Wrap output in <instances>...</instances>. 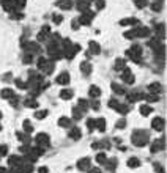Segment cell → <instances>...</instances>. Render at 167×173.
I'll return each instance as SVG.
<instances>
[{
	"label": "cell",
	"instance_id": "cell-1",
	"mask_svg": "<svg viewBox=\"0 0 167 173\" xmlns=\"http://www.w3.org/2000/svg\"><path fill=\"white\" fill-rule=\"evenodd\" d=\"M133 143L136 145V147H145V145L148 143V135L145 131H134L133 132Z\"/></svg>",
	"mask_w": 167,
	"mask_h": 173
},
{
	"label": "cell",
	"instance_id": "cell-2",
	"mask_svg": "<svg viewBox=\"0 0 167 173\" xmlns=\"http://www.w3.org/2000/svg\"><path fill=\"white\" fill-rule=\"evenodd\" d=\"M126 55L129 58H133L136 63H139V60H140V57H142V47L140 46H133L131 49L126 52Z\"/></svg>",
	"mask_w": 167,
	"mask_h": 173
},
{
	"label": "cell",
	"instance_id": "cell-3",
	"mask_svg": "<svg viewBox=\"0 0 167 173\" xmlns=\"http://www.w3.org/2000/svg\"><path fill=\"white\" fill-rule=\"evenodd\" d=\"M36 143H38V147H41V148L49 147V143H51L49 135L48 134H38V135H36Z\"/></svg>",
	"mask_w": 167,
	"mask_h": 173
},
{
	"label": "cell",
	"instance_id": "cell-4",
	"mask_svg": "<svg viewBox=\"0 0 167 173\" xmlns=\"http://www.w3.org/2000/svg\"><path fill=\"white\" fill-rule=\"evenodd\" d=\"M122 79H123V82L125 84H134V76H133V72H131V69H128V68H125L123 69V74H122Z\"/></svg>",
	"mask_w": 167,
	"mask_h": 173
},
{
	"label": "cell",
	"instance_id": "cell-5",
	"mask_svg": "<svg viewBox=\"0 0 167 173\" xmlns=\"http://www.w3.org/2000/svg\"><path fill=\"white\" fill-rule=\"evenodd\" d=\"M151 126H153V129H156V131H162L164 129V120H162L161 116H158V118H155V120H153Z\"/></svg>",
	"mask_w": 167,
	"mask_h": 173
},
{
	"label": "cell",
	"instance_id": "cell-6",
	"mask_svg": "<svg viewBox=\"0 0 167 173\" xmlns=\"http://www.w3.org/2000/svg\"><path fill=\"white\" fill-rule=\"evenodd\" d=\"M91 19H93V14H91L90 11H85V13L82 14V17L79 19V22H80V24H84V25H88Z\"/></svg>",
	"mask_w": 167,
	"mask_h": 173
},
{
	"label": "cell",
	"instance_id": "cell-7",
	"mask_svg": "<svg viewBox=\"0 0 167 173\" xmlns=\"http://www.w3.org/2000/svg\"><path fill=\"white\" fill-rule=\"evenodd\" d=\"M77 168L79 170H88L90 168V159L88 157H84L77 162Z\"/></svg>",
	"mask_w": 167,
	"mask_h": 173
},
{
	"label": "cell",
	"instance_id": "cell-8",
	"mask_svg": "<svg viewBox=\"0 0 167 173\" xmlns=\"http://www.w3.org/2000/svg\"><path fill=\"white\" fill-rule=\"evenodd\" d=\"M49 25H44L43 29H41V32L38 33V36H36V38H38V41H44L46 38H48V35H49Z\"/></svg>",
	"mask_w": 167,
	"mask_h": 173
},
{
	"label": "cell",
	"instance_id": "cell-9",
	"mask_svg": "<svg viewBox=\"0 0 167 173\" xmlns=\"http://www.w3.org/2000/svg\"><path fill=\"white\" fill-rule=\"evenodd\" d=\"M161 150H164V140L162 139L161 140H155L153 145H151V151L156 153V151H161Z\"/></svg>",
	"mask_w": 167,
	"mask_h": 173
},
{
	"label": "cell",
	"instance_id": "cell-10",
	"mask_svg": "<svg viewBox=\"0 0 167 173\" xmlns=\"http://www.w3.org/2000/svg\"><path fill=\"white\" fill-rule=\"evenodd\" d=\"M8 162H10V165H11V167H17V168L22 165V162H21V157H19V156H10Z\"/></svg>",
	"mask_w": 167,
	"mask_h": 173
},
{
	"label": "cell",
	"instance_id": "cell-11",
	"mask_svg": "<svg viewBox=\"0 0 167 173\" xmlns=\"http://www.w3.org/2000/svg\"><path fill=\"white\" fill-rule=\"evenodd\" d=\"M77 8L80 11H88V8H90V0H79L77 2Z\"/></svg>",
	"mask_w": 167,
	"mask_h": 173
},
{
	"label": "cell",
	"instance_id": "cell-12",
	"mask_svg": "<svg viewBox=\"0 0 167 173\" xmlns=\"http://www.w3.org/2000/svg\"><path fill=\"white\" fill-rule=\"evenodd\" d=\"M95 129H98L101 132L106 129V120L104 118H98V120H95Z\"/></svg>",
	"mask_w": 167,
	"mask_h": 173
},
{
	"label": "cell",
	"instance_id": "cell-13",
	"mask_svg": "<svg viewBox=\"0 0 167 173\" xmlns=\"http://www.w3.org/2000/svg\"><path fill=\"white\" fill-rule=\"evenodd\" d=\"M57 82L62 85H68L69 84V76H68V72H63V74H60L57 77Z\"/></svg>",
	"mask_w": 167,
	"mask_h": 173
},
{
	"label": "cell",
	"instance_id": "cell-14",
	"mask_svg": "<svg viewBox=\"0 0 167 173\" xmlns=\"http://www.w3.org/2000/svg\"><path fill=\"white\" fill-rule=\"evenodd\" d=\"M88 47H90V52H91V54H95V55H98V54L101 52V49H99V44H98L96 41H90Z\"/></svg>",
	"mask_w": 167,
	"mask_h": 173
},
{
	"label": "cell",
	"instance_id": "cell-15",
	"mask_svg": "<svg viewBox=\"0 0 167 173\" xmlns=\"http://www.w3.org/2000/svg\"><path fill=\"white\" fill-rule=\"evenodd\" d=\"M144 96L145 95H142V93H129L128 95V101L129 102H136V101H139V99H144Z\"/></svg>",
	"mask_w": 167,
	"mask_h": 173
},
{
	"label": "cell",
	"instance_id": "cell-16",
	"mask_svg": "<svg viewBox=\"0 0 167 173\" xmlns=\"http://www.w3.org/2000/svg\"><path fill=\"white\" fill-rule=\"evenodd\" d=\"M2 5H3V8L6 11H13L14 10V0H2Z\"/></svg>",
	"mask_w": 167,
	"mask_h": 173
},
{
	"label": "cell",
	"instance_id": "cell-17",
	"mask_svg": "<svg viewBox=\"0 0 167 173\" xmlns=\"http://www.w3.org/2000/svg\"><path fill=\"white\" fill-rule=\"evenodd\" d=\"M0 96H2L3 99H11V98H14V92L11 88H5V90H2Z\"/></svg>",
	"mask_w": 167,
	"mask_h": 173
},
{
	"label": "cell",
	"instance_id": "cell-18",
	"mask_svg": "<svg viewBox=\"0 0 167 173\" xmlns=\"http://www.w3.org/2000/svg\"><path fill=\"white\" fill-rule=\"evenodd\" d=\"M156 33H158V40H162L165 36V27L162 24H158L156 25Z\"/></svg>",
	"mask_w": 167,
	"mask_h": 173
},
{
	"label": "cell",
	"instance_id": "cell-19",
	"mask_svg": "<svg viewBox=\"0 0 167 173\" xmlns=\"http://www.w3.org/2000/svg\"><path fill=\"white\" fill-rule=\"evenodd\" d=\"M69 137L73 140H79L80 139V129L79 127H73V129L69 131Z\"/></svg>",
	"mask_w": 167,
	"mask_h": 173
},
{
	"label": "cell",
	"instance_id": "cell-20",
	"mask_svg": "<svg viewBox=\"0 0 167 173\" xmlns=\"http://www.w3.org/2000/svg\"><path fill=\"white\" fill-rule=\"evenodd\" d=\"M150 35V29L148 27H140V29H137V36L139 38H145V36Z\"/></svg>",
	"mask_w": 167,
	"mask_h": 173
},
{
	"label": "cell",
	"instance_id": "cell-21",
	"mask_svg": "<svg viewBox=\"0 0 167 173\" xmlns=\"http://www.w3.org/2000/svg\"><path fill=\"white\" fill-rule=\"evenodd\" d=\"M88 95H90L91 98H98V96L101 95V90H99L96 85H91L90 90H88Z\"/></svg>",
	"mask_w": 167,
	"mask_h": 173
},
{
	"label": "cell",
	"instance_id": "cell-22",
	"mask_svg": "<svg viewBox=\"0 0 167 173\" xmlns=\"http://www.w3.org/2000/svg\"><path fill=\"white\" fill-rule=\"evenodd\" d=\"M134 24H139V21L136 19V17H128V19L120 21V25H134Z\"/></svg>",
	"mask_w": 167,
	"mask_h": 173
},
{
	"label": "cell",
	"instance_id": "cell-23",
	"mask_svg": "<svg viewBox=\"0 0 167 173\" xmlns=\"http://www.w3.org/2000/svg\"><path fill=\"white\" fill-rule=\"evenodd\" d=\"M59 6L62 8V10H69V8L73 6V2H71V0H60Z\"/></svg>",
	"mask_w": 167,
	"mask_h": 173
},
{
	"label": "cell",
	"instance_id": "cell-24",
	"mask_svg": "<svg viewBox=\"0 0 167 173\" xmlns=\"http://www.w3.org/2000/svg\"><path fill=\"white\" fill-rule=\"evenodd\" d=\"M115 109H117V112H118V113H122V115H126V113L129 112V107H128L126 104H118Z\"/></svg>",
	"mask_w": 167,
	"mask_h": 173
},
{
	"label": "cell",
	"instance_id": "cell-25",
	"mask_svg": "<svg viewBox=\"0 0 167 173\" xmlns=\"http://www.w3.org/2000/svg\"><path fill=\"white\" fill-rule=\"evenodd\" d=\"M139 165H140V161H139L137 157H131L128 161V167H131V168H137Z\"/></svg>",
	"mask_w": 167,
	"mask_h": 173
},
{
	"label": "cell",
	"instance_id": "cell-26",
	"mask_svg": "<svg viewBox=\"0 0 167 173\" xmlns=\"http://www.w3.org/2000/svg\"><path fill=\"white\" fill-rule=\"evenodd\" d=\"M69 124H71V121H69V118H66V116H62L59 120V126L60 127H69Z\"/></svg>",
	"mask_w": 167,
	"mask_h": 173
},
{
	"label": "cell",
	"instance_id": "cell-27",
	"mask_svg": "<svg viewBox=\"0 0 167 173\" xmlns=\"http://www.w3.org/2000/svg\"><path fill=\"white\" fill-rule=\"evenodd\" d=\"M80 69H82V72H85V74H90V72H91V65L88 61H84L80 65Z\"/></svg>",
	"mask_w": 167,
	"mask_h": 173
},
{
	"label": "cell",
	"instance_id": "cell-28",
	"mask_svg": "<svg viewBox=\"0 0 167 173\" xmlns=\"http://www.w3.org/2000/svg\"><path fill=\"white\" fill-rule=\"evenodd\" d=\"M150 92L151 93H159L161 92V84H158V82H155V84H150Z\"/></svg>",
	"mask_w": 167,
	"mask_h": 173
},
{
	"label": "cell",
	"instance_id": "cell-29",
	"mask_svg": "<svg viewBox=\"0 0 167 173\" xmlns=\"http://www.w3.org/2000/svg\"><path fill=\"white\" fill-rule=\"evenodd\" d=\"M60 96H62V99H71L73 98V92L71 90H62Z\"/></svg>",
	"mask_w": 167,
	"mask_h": 173
},
{
	"label": "cell",
	"instance_id": "cell-30",
	"mask_svg": "<svg viewBox=\"0 0 167 173\" xmlns=\"http://www.w3.org/2000/svg\"><path fill=\"white\" fill-rule=\"evenodd\" d=\"M24 104H25V107H32V109H33V107H38V102H36L33 98L25 99V102H24Z\"/></svg>",
	"mask_w": 167,
	"mask_h": 173
},
{
	"label": "cell",
	"instance_id": "cell-31",
	"mask_svg": "<svg viewBox=\"0 0 167 173\" xmlns=\"http://www.w3.org/2000/svg\"><path fill=\"white\" fill-rule=\"evenodd\" d=\"M150 112H153L150 106H140V113L144 116H148V115H150Z\"/></svg>",
	"mask_w": 167,
	"mask_h": 173
},
{
	"label": "cell",
	"instance_id": "cell-32",
	"mask_svg": "<svg viewBox=\"0 0 167 173\" xmlns=\"http://www.w3.org/2000/svg\"><path fill=\"white\" fill-rule=\"evenodd\" d=\"M125 38H129V40H133V38H137V29H133V30H129L125 33Z\"/></svg>",
	"mask_w": 167,
	"mask_h": 173
},
{
	"label": "cell",
	"instance_id": "cell-33",
	"mask_svg": "<svg viewBox=\"0 0 167 173\" xmlns=\"http://www.w3.org/2000/svg\"><path fill=\"white\" fill-rule=\"evenodd\" d=\"M112 90H114L117 95H123L125 93V88L122 85H117V84H112Z\"/></svg>",
	"mask_w": 167,
	"mask_h": 173
},
{
	"label": "cell",
	"instance_id": "cell-34",
	"mask_svg": "<svg viewBox=\"0 0 167 173\" xmlns=\"http://www.w3.org/2000/svg\"><path fill=\"white\" fill-rule=\"evenodd\" d=\"M96 161H98V164H106V162H107L106 154H104V153H98V154H96Z\"/></svg>",
	"mask_w": 167,
	"mask_h": 173
},
{
	"label": "cell",
	"instance_id": "cell-35",
	"mask_svg": "<svg viewBox=\"0 0 167 173\" xmlns=\"http://www.w3.org/2000/svg\"><path fill=\"white\" fill-rule=\"evenodd\" d=\"M73 116H74V120H80L82 118V110L77 109V107H74L73 109Z\"/></svg>",
	"mask_w": 167,
	"mask_h": 173
},
{
	"label": "cell",
	"instance_id": "cell-36",
	"mask_svg": "<svg viewBox=\"0 0 167 173\" xmlns=\"http://www.w3.org/2000/svg\"><path fill=\"white\" fill-rule=\"evenodd\" d=\"M106 165H107V168L112 171V170H115L117 168V159H110L109 162H106Z\"/></svg>",
	"mask_w": 167,
	"mask_h": 173
},
{
	"label": "cell",
	"instance_id": "cell-37",
	"mask_svg": "<svg viewBox=\"0 0 167 173\" xmlns=\"http://www.w3.org/2000/svg\"><path fill=\"white\" fill-rule=\"evenodd\" d=\"M144 99H147L148 102H156V101H159V98H158V95H148V96H144Z\"/></svg>",
	"mask_w": 167,
	"mask_h": 173
},
{
	"label": "cell",
	"instance_id": "cell-38",
	"mask_svg": "<svg viewBox=\"0 0 167 173\" xmlns=\"http://www.w3.org/2000/svg\"><path fill=\"white\" fill-rule=\"evenodd\" d=\"M27 47H29V52H38V49H40V46L36 43H29Z\"/></svg>",
	"mask_w": 167,
	"mask_h": 173
},
{
	"label": "cell",
	"instance_id": "cell-39",
	"mask_svg": "<svg viewBox=\"0 0 167 173\" xmlns=\"http://www.w3.org/2000/svg\"><path fill=\"white\" fill-rule=\"evenodd\" d=\"M24 131H25L27 134H30V132L33 131V126L30 124V121H24Z\"/></svg>",
	"mask_w": 167,
	"mask_h": 173
},
{
	"label": "cell",
	"instance_id": "cell-40",
	"mask_svg": "<svg viewBox=\"0 0 167 173\" xmlns=\"http://www.w3.org/2000/svg\"><path fill=\"white\" fill-rule=\"evenodd\" d=\"M115 69H125V61L122 60V58H118L117 61H115Z\"/></svg>",
	"mask_w": 167,
	"mask_h": 173
},
{
	"label": "cell",
	"instance_id": "cell-41",
	"mask_svg": "<svg viewBox=\"0 0 167 173\" xmlns=\"http://www.w3.org/2000/svg\"><path fill=\"white\" fill-rule=\"evenodd\" d=\"M17 139H19L21 142H25V143H29V142H30L29 135H25V134H22V132H19V134H17Z\"/></svg>",
	"mask_w": 167,
	"mask_h": 173
},
{
	"label": "cell",
	"instance_id": "cell-42",
	"mask_svg": "<svg viewBox=\"0 0 167 173\" xmlns=\"http://www.w3.org/2000/svg\"><path fill=\"white\" fill-rule=\"evenodd\" d=\"M46 66H48V60H46V58H40L38 60V68L40 69H44Z\"/></svg>",
	"mask_w": 167,
	"mask_h": 173
},
{
	"label": "cell",
	"instance_id": "cell-43",
	"mask_svg": "<svg viewBox=\"0 0 167 173\" xmlns=\"http://www.w3.org/2000/svg\"><path fill=\"white\" fill-rule=\"evenodd\" d=\"M46 115H48V110H40V112L35 113V116L38 118V120H43V118H46Z\"/></svg>",
	"mask_w": 167,
	"mask_h": 173
},
{
	"label": "cell",
	"instance_id": "cell-44",
	"mask_svg": "<svg viewBox=\"0 0 167 173\" xmlns=\"http://www.w3.org/2000/svg\"><path fill=\"white\" fill-rule=\"evenodd\" d=\"M87 107H88V102L85 101V99H79V109L80 110H85Z\"/></svg>",
	"mask_w": 167,
	"mask_h": 173
},
{
	"label": "cell",
	"instance_id": "cell-45",
	"mask_svg": "<svg viewBox=\"0 0 167 173\" xmlns=\"http://www.w3.org/2000/svg\"><path fill=\"white\" fill-rule=\"evenodd\" d=\"M161 6H162L161 2H153V3H151V10H153V11H161Z\"/></svg>",
	"mask_w": 167,
	"mask_h": 173
},
{
	"label": "cell",
	"instance_id": "cell-46",
	"mask_svg": "<svg viewBox=\"0 0 167 173\" xmlns=\"http://www.w3.org/2000/svg\"><path fill=\"white\" fill-rule=\"evenodd\" d=\"M87 127H88V131H93L95 129V120L88 118V120H87Z\"/></svg>",
	"mask_w": 167,
	"mask_h": 173
},
{
	"label": "cell",
	"instance_id": "cell-47",
	"mask_svg": "<svg viewBox=\"0 0 167 173\" xmlns=\"http://www.w3.org/2000/svg\"><path fill=\"white\" fill-rule=\"evenodd\" d=\"M134 3L137 8H144V6H147V0H134Z\"/></svg>",
	"mask_w": 167,
	"mask_h": 173
},
{
	"label": "cell",
	"instance_id": "cell-48",
	"mask_svg": "<svg viewBox=\"0 0 167 173\" xmlns=\"http://www.w3.org/2000/svg\"><path fill=\"white\" fill-rule=\"evenodd\" d=\"M8 154V147L6 145H2V147H0V156H6Z\"/></svg>",
	"mask_w": 167,
	"mask_h": 173
},
{
	"label": "cell",
	"instance_id": "cell-49",
	"mask_svg": "<svg viewBox=\"0 0 167 173\" xmlns=\"http://www.w3.org/2000/svg\"><path fill=\"white\" fill-rule=\"evenodd\" d=\"M25 5V0H14V6L16 8H22Z\"/></svg>",
	"mask_w": 167,
	"mask_h": 173
},
{
	"label": "cell",
	"instance_id": "cell-50",
	"mask_svg": "<svg viewBox=\"0 0 167 173\" xmlns=\"http://www.w3.org/2000/svg\"><path fill=\"white\" fill-rule=\"evenodd\" d=\"M96 6L101 10V8H104V6H106V2H104V0H96Z\"/></svg>",
	"mask_w": 167,
	"mask_h": 173
},
{
	"label": "cell",
	"instance_id": "cell-51",
	"mask_svg": "<svg viewBox=\"0 0 167 173\" xmlns=\"http://www.w3.org/2000/svg\"><path fill=\"white\" fill-rule=\"evenodd\" d=\"M24 63H27V65H29V63H32V55H30V54H27V55L24 57Z\"/></svg>",
	"mask_w": 167,
	"mask_h": 173
},
{
	"label": "cell",
	"instance_id": "cell-52",
	"mask_svg": "<svg viewBox=\"0 0 167 173\" xmlns=\"http://www.w3.org/2000/svg\"><path fill=\"white\" fill-rule=\"evenodd\" d=\"M125 124H126V121H125V120H120V121L117 123V127H118V129H123Z\"/></svg>",
	"mask_w": 167,
	"mask_h": 173
},
{
	"label": "cell",
	"instance_id": "cell-53",
	"mask_svg": "<svg viewBox=\"0 0 167 173\" xmlns=\"http://www.w3.org/2000/svg\"><path fill=\"white\" fill-rule=\"evenodd\" d=\"M153 167H155V170H156L158 173H164V170H162V167L159 165V164H155V165H153Z\"/></svg>",
	"mask_w": 167,
	"mask_h": 173
},
{
	"label": "cell",
	"instance_id": "cell-54",
	"mask_svg": "<svg viewBox=\"0 0 167 173\" xmlns=\"http://www.w3.org/2000/svg\"><path fill=\"white\" fill-rule=\"evenodd\" d=\"M52 19H54V22H55V24H60V22H62V16H59V14H55V16L52 17Z\"/></svg>",
	"mask_w": 167,
	"mask_h": 173
},
{
	"label": "cell",
	"instance_id": "cell-55",
	"mask_svg": "<svg viewBox=\"0 0 167 173\" xmlns=\"http://www.w3.org/2000/svg\"><path fill=\"white\" fill-rule=\"evenodd\" d=\"M11 19H22V14L17 13V14H11Z\"/></svg>",
	"mask_w": 167,
	"mask_h": 173
},
{
	"label": "cell",
	"instance_id": "cell-56",
	"mask_svg": "<svg viewBox=\"0 0 167 173\" xmlns=\"http://www.w3.org/2000/svg\"><path fill=\"white\" fill-rule=\"evenodd\" d=\"M117 106H118V101H110L109 102V107H112V109H115Z\"/></svg>",
	"mask_w": 167,
	"mask_h": 173
},
{
	"label": "cell",
	"instance_id": "cell-57",
	"mask_svg": "<svg viewBox=\"0 0 167 173\" xmlns=\"http://www.w3.org/2000/svg\"><path fill=\"white\" fill-rule=\"evenodd\" d=\"M38 173H48V167H40L38 168Z\"/></svg>",
	"mask_w": 167,
	"mask_h": 173
},
{
	"label": "cell",
	"instance_id": "cell-58",
	"mask_svg": "<svg viewBox=\"0 0 167 173\" xmlns=\"http://www.w3.org/2000/svg\"><path fill=\"white\" fill-rule=\"evenodd\" d=\"M88 173H101L99 168H88Z\"/></svg>",
	"mask_w": 167,
	"mask_h": 173
},
{
	"label": "cell",
	"instance_id": "cell-59",
	"mask_svg": "<svg viewBox=\"0 0 167 173\" xmlns=\"http://www.w3.org/2000/svg\"><path fill=\"white\" fill-rule=\"evenodd\" d=\"M91 107H93V109H98V107H99V102H98V101H93V102H91Z\"/></svg>",
	"mask_w": 167,
	"mask_h": 173
},
{
	"label": "cell",
	"instance_id": "cell-60",
	"mask_svg": "<svg viewBox=\"0 0 167 173\" xmlns=\"http://www.w3.org/2000/svg\"><path fill=\"white\" fill-rule=\"evenodd\" d=\"M155 2H161V0H155Z\"/></svg>",
	"mask_w": 167,
	"mask_h": 173
},
{
	"label": "cell",
	"instance_id": "cell-61",
	"mask_svg": "<svg viewBox=\"0 0 167 173\" xmlns=\"http://www.w3.org/2000/svg\"><path fill=\"white\" fill-rule=\"evenodd\" d=\"M0 118H2V113H0Z\"/></svg>",
	"mask_w": 167,
	"mask_h": 173
},
{
	"label": "cell",
	"instance_id": "cell-62",
	"mask_svg": "<svg viewBox=\"0 0 167 173\" xmlns=\"http://www.w3.org/2000/svg\"><path fill=\"white\" fill-rule=\"evenodd\" d=\"M0 129H2V126H0Z\"/></svg>",
	"mask_w": 167,
	"mask_h": 173
}]
</instances>
